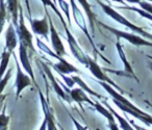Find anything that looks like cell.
<instances>
[{
  "instance_id": "23",
  "label": "cell",
  "mask_w": 152,
  "mask_h": 130,
  "mask_svg": "<svg viewBox=\"0 0 152 130\" xmlns=\"http://www.w3.org/2000/svg\"><path fill=\"white\" fill-rule=\"evenodd\" d=\"M10 122V117L5 115L4 113L0 115V129H7Z\"/></svg>"
},
{
  "instance_id": "29",
  "label": "cell",
  "mask_w": 152,
  "mask_h": 130,
  "mask_svg": "<svg viewBox=\"0 0 152 130\" xmlns=\"http://www.w3.org/2000/svg\"><path fill=\"white\" fill-rule=\"evenodd\" d=\"M5 98V96H2V95H0V100H1V99H4Z\"/></svg>"
},
{
  "instance_id": "10",
  "label": "cell",
  "mask_w": 152,
  "mask_h": 130,
  "mask_svg": "<svg viewBox=\"0 0 152 130\" xmlns=\"http://www.w3.org/2000/svg\"><path fill=\"white\" fill-rule=\"evenodd\" d=\"M59 61L58 64H55L54 69L56 70L58 73L63 74H71V73H79V70L76 67H74L73 65H71L70 63H68L65 58H63V56H59L57 58Z\"/></svg>"
},
{
  "instance_id": "2",
  "label": "cell",
  "mask_w": 152,
  "mask_h": 130,
  "mask_svg": "<svg viewBox=\"0 0 152 130\" xmlns=\"http://www.w3.org/2000/svg\"><path fill=\"white\" fill-rule=\"evenodd\" d=\"M100 25H102L105 29H107L108 31H110L112 34H114L115 36H117L119 39H125V40H127L132 45H135V46H151L152 47L151 42H148V41L144 40L143 38L137 36V34L121 31V30H118V29H116V28L110 27V26L105 25V24H103V23H100Z\"/></svg>"
},
{
  "instance_id": "26",
  "label": "cell",
  "mask_w": 152,
  "mask_h": 130,
  "mask_svg": "<svg viewBox=\"0 0 152 130\" xmlns=\"http://www.w3.org/2000/svg\"><path fill=\"white\" fill-rule=\"evenodd\" d=\"M5 18H7V16H0V34H1V31L3 29V26H4Z\"/></svg>"
},
{
  "instance_id": "22",
  "label": "cell",
  "mask_w": 152,
  "mask_h": 130,
  "mask_svg": "<svg viewBox=\"0 0 152 130\" xmlns=\"http://www.w3.org/2000/svg\"><path fill=\"white\" fill-rule=\"evenodd\" d=\"M41 1H42V3H43V4H44V7H50L51 9H52V11L54 12V13L56 14V15L58 16V17L61 15V12H59L58 9H57L56 5H55L54 3H53L52 1H51V0H41Z\"/></svg>"
},
{
  "instance_id": "25",
  "label": "cell",
  "mask_w": 152,
  "mask_h": 130,
  "mask_svg": "<svg viewBox=\"0 0 152 130\" xmlns=\"http://www.w3.org/2000/svg\"><path fill=\"white\" fill-rule=\"evenodd\" d=\"M59 4H61V7H63V11L66 13V15H67V19H68V22H69V25L71 26V20H70V17H69V13H68L67 9H68V4L64 1V0H58Z\"/></svg>"
},
{
  "instance_id": "21",
  "label": "cell",
  "mask_w": 152,
  "mask_h": 130,
  "mask_svg": "<svg viewBox=\"0 0 152 130\" xmlns=\"http://www.w3.org/2000/svg\"><path fill=\"white\" fill-rule=\"evenodd\" d=\"M12 72H13V69H10L9 71L5 73V76L4 77H2L1 79H0V95L2 94L3 90H4V88L7 86V82H9V80L11 79L12 77Z\"/></svg>"
},
{
  "instance_id": "28",
  "label": "cell",
  "mask_w": 152,
  "mask_h": 130,
  "mask_svg": "<svg viewBox=\"0 0 152 130\" xmlns=\"http://www.w3.org/2000/svg\"><path fill=\"white\" fill-rule=\"evenodd\" d=\"M113 1H115V2H119V3H121V4H124V0H113Z\"/></svg>"
},
{
  "instance_id": "14",
  "label": "cell",
  "mask_w": 152,
  "mask_h": 130,
  "mask_svg": "<svg viewBox=\"0 0 152 130\" xmlns=\"http://www.w3.org/2000/svg\"><path fill=\"white\" fill-rule=\"evenodd\" d=\"M79 2V4L83 7V9H85L86 14H87L88 18H89V22H90V27H91V30H92V34H94L95 31V28H94V24H95V21H96V16L95 14L93 13L92 11V7L91 4L89 3L88 0H77Z\"/></svg>"
},
{
  "instance_id": "30",
  "label": "cell",
  "mask_w": 152,
  "mask_h": 130,
  "mask_svg": "<svg viewBox=\"0 0 152 130\" xmlns=\"http://www.w3.org/2000/svg\"><path fill=\"white\" fill-rule=\"evenodd\" d=\"M150 69H151V70H152V63H151V64H150Z\"/></svg>"
},
{
  "instance_id": "18",
  "label": "cell",
  "mask_w": 152,
  "mask_h": 130,
  "mask_svg": "<svg viewBox=\"0 0 152 130\" xmlns=\"http://www.w3.org/2000/svg\"><path fill=\"white\" fill-rule=\"evenodd\" d=\"M104 104L106 105V107H107V108H108V110H110V112H112L113 115H114L115 117H116V119L118 120L119 124H120V126H121V128H122V129H125V130H132V129H133V128L131 127L130 125H129V123H128V122H127L126 120L124 119V118H122V117H121L120 115H118V113H117L116 111H115L114 109H113L112 107H110V105L107 104V103H106V102H104Z\"/></svg>"
},
{
  "instance_id": "13",
  "label": "cell",
  "mask_w": 152,
  "mask_h": 130,
  "mask_svg": "<svg viewBox=\"0 0 152 130\" xmlns=\"http://www.w3.org/2000/svg\"><path fill=\"white\" fill-rule=\"evenodd\" d=\"M94 107H95L96 109H97L98 111H99L100 113H101L103 117H105L106 119L110 121V126H108V128L112 130H118V126H117L116 122H115V118H114V115H113L112 112H110V110H108V109L104 108L103 106H102L100 103L98 102H95V105H94Z\"/></svg>"
},
{
  "instance_id": "24",
  "label": "cell",
  "mask_w": 152,
  "mask_h": 130,
  "mask_svg": "<svg viewBox=\"0 0 152 130\" xmlns=\"http://www.w3.org/2000/svg\"><path fill=\"white\" fill-rule=\"evenodd\" d=\"M139 4H140V7H141L143 9H145L146 12L152 14V4H150L149 2H147L146 0H143V1H141Z\"/></svg>"
},
{
  "instance_id": "32",
  "label": "cell",
  "mask_w": 152,
  "mask_h": 130,
  "mask_svg": "<svg viewBox=\"0 0 152 130\" xmlns=\"http://www.w3.org/2000/svg\"><path fill=\"white\" fill-rule=\"evenodd\" d=\"M147 1H152V0H147Z\"/></svg>"
},
{
  "instance_id": "31",
  "label": "cell",
  "mask_w": 152,
  "mask_h": 130,
  "mask_svg": "<svg viewBox=\"0 0 152 130\" xmlns=\"http://www.w3.org/2000/svg\"><path fill=\"white\" fill-rule=\"evenodd\" d=\"M148 57H149V58H151V59H152V56H150V55H148Z\"/></svg>"
},
{
  "instance_id": "15",
  "label": "cell",
  "mask_w": 152,
  "mask_h": 130,
  "mask_svg": "<svg viewBox=\"0 0 152 130\" xmlns=\"http://www.w3.org/2000/svg\"><path fill=\"white\" fill-rule=\"evenodd\" d=\"M13 54V52L9 50H4L1 55V63H0V79L2 78V76L4 75V73L7 72V68L9 66L10 63V57Z\"/></svg>"
},
{
  "instance_id": "1",
  "label": "cell",
  "mask_w": 152,
  "mask_h": 130,
  "mask_svg": "<svg viewBox=\"0 0 152 130\" xmlns=\"http://www.w3.org/2000/svg\"><path fill=\"white\" fill-rule=\"evenodd\" d=\"M98 2V4L100 5V7H102V9H103V12L106 14V15H108L110 18H113L114 20H116L117 22H119V23H121L122 25L126 26V27H128L130 30H132L133 32H135V34H142V36H144L145 38L147 39H150V40H152V34H149L148 32H146L145 30H143V28L139 27V26L134 25V24H132L131 22H129L128 20L126 19V18H124L122 15H120V14L118 13V12H116L114 9H112L110 7H108V5L104 4V3L100 2L99 0H96Z\"/></svg>"
},
{
  "instance_id": "20",
  "label": "cell",
  "mask_w": 152,
  "mask_h": 130,
  "mask_svg": "<svg viewBox=\"0 0 152 130\" xmlns=\"http://www.w3.org/2000/svg\"><path fill=\"white\" fill-rule=\"evenodd\" d=\"M123 9H129V11H133L135 12V13L140 14V15L142 16V17L146 18V19L150 20V21H152V14L148 13V12H146L145 9H137V7H123Z\"/></svg>"
},
{
  "instance_id": "6",
  "label": "cell",
  "mask_w": 152,
  "mask_h": 130,
  "mask_svg": "<svg viewBox=\"0 0 152 130\" xmlns=\"http://www.w3.org/2000/svg\"><path fill=\"white\" fill-rule=\"evenodd\" d=\"M88 66H89L90 71L92 72V74H93V75L95 76L97 79H99L100 81L107 82V83H110V85H113V86H115V88H118L120 92H122V90H121V88H119V86L117 85V84L115 83V82L113 81V80L110 79V77H107V76H106L105 74L103 73V71L101 70V68L98 66V64L96 63V61H94L93 58H91V57H88Z\"/></svg>"
},
{
  "instance_id": "11",
  "label": "cell",
  "mask_w": 152,
  "mask_h": 130,
  "mask_svg": "<svg viewBox=\"0 0 152 130\" xmlns=\"http://www.w3.org/2000/svg\"><path fill=\"white\" fill-rule=\"evenodd\" d=\"M69 95H70V97H71L72 100H74L75 102L79 103V104H80L81 102H88L89 104L93 105V106L95 105V102H93L92 100H90V98L86 95V92L81 88H73V90L70 91Z\"/></svg>"
},
{
  "instance_id": "12",
  "label": "cell",
  "mask_w": 152,
  "mask_h": 130,
  "mask_svg": "<svg viewBox=\"0 0 152 130\" xmlns=\"http://www.w3.org/2000/svg\"><path fill=\"white\" fill-rule=\"evenodd\" d=\"M42 67L44 68V70H45V72H46V74L48 75V78L50 79V81H51V83H52V86H53V88H54V91L56 92V94L58 95L59 97H61L63 99H65V100H67V101H69L70 102V100L68 99V97H67V95L65 94V92L63 91V88L59 86V83L56 81V79L54 78V76L52 75V73H51V71L49 70V68L47 67L45 64H43L42 63Z\"/></svg>"
},
{
  "instance_id": "8",
  "label": "cell",
  "mask_w": 152,
  "mask_h": 130,
  "mask_svg": "<svg viewBox=\"0 0 152 130\" xmlns=\"http://www.w3.org/2000/svg\"><path fill=\"white\" fill-rule=\"evenodd\" d=\"M19 55H20V61H21V65L23 67V69L26 71V73L30 76L32 82L36 83V78H34V74L32 71V67L30 65L29 58H28L27 54V48L24 46V44L22 42H19Z\"/></svg>"
},
{
  "instance_id": "3",
  "label": "cell",
  "mask_w": 152,
  "mask_h": 130,
  "mask_svg": "<svg viewBox=\"0 0 152 130\" xmlns=\"http://www.w3.org/2000/svg\"><path fill=\"white\" fill-rule=\"evenodd\" d=\"M20 16H19V25L17 26V31L18 36H19L20 42L24 44L26 48H29L32 52H34V44H32V34L29 32V30L26 28L25 23H24V17H23V12L22 9H19Z\"/></svg>"
},
{
  "instance_id": "27",
  "label": "cell",
  "mask_w": 152,
  "mask_h": 130,
  "mask_svg": "<svg viewBox=\"0 0 152 130\" xmlns=\"http://www.w3.org/2000/svg\"><path fill=\"white\" fill-rule=\"evenodd\" d=\"M124 1H126V2H128V3H131V4H134V3H140L141 1H143V0H124Z\"/></svg>"
},
{
  "instance_id": "7",
  "label": "cell",
  "mask_w": 152,
  "mask_h": 130,
  "mask_svg": "<svg viewBox=\"0 0 152 130\" xmlns=\"http://www.w3.org/2000/svg\"><path fill=\"white\" fill-rule=\"evenodd\" d=\"M30 25H31L32 31L36 34H40L43 36L45 39H48V34H49V23H48V18H43L42 20L38 19H31L29 18Z\"/></svg>"
},
{
  "instance_id": "17",
  "label": "cell",
  "mask_w": 152,
  "mask_h": 130,
  "mask_svg": "<svg viewBox=\"0 0 152 130\" xmlns=\"http://www.w3.org/2000/svg\"><path fill=\"white\" fill-rule=\"evenodd\" d=\"M7 9L13 16V23L17 27L18 26V0H7Z\"/></svg>"
},
{
  "instance_id": "19",
  "label": "cell",
  "mask_w": 152,
  "mask_h": 130,
  "mask_svg": "<svg viewBox=\"0 0 152 130\" xmlns=\"http://www.w3.org/2000/svg\"><path fill=\"white\" fill-rule=\"evenodd\" d=\"M72 79L74 80V82H75V83L78 84V85L80 86V88H83V90L85 91V92H88L89 94L93 95V96L97 97V98H99V99L100 98H103V96H101V95H99V94H97V93H95L93 90H91V88H90L89 86H88L87 84H86L85 82H83V80H81L80 78L78 77V76H73V77H72Z\"/></svg>"
},
{
  "instance_id": "4",
  "label": "cell",
  "mask_w": 152,
  "mask_h": 130,
  "mask_svg": "<svg viewBox=\"0 0 152 130\" xmlns=\"http://www.w3.org/2000/svg\"><path fill=\"white\" fill-rule=\"evenodd\" d=\"M13 56H14V58H15L16 67H17V78H16V88H17V91H16V100H18V98H19L22 91L25 88L30 86L32 84V80H31V78H30V76H27L23 73V71H22V69H21V66L18 63L17 55L14 53V51H13Z\"/></svg>"
},
{
  "instance_id": "5",
  "label": "cell",
  "mask_w": 152,
  "mask_h": 130,
  "mask_svg": "<svg viewBox=\"0 0 152 130\" xmlns=\"http://www.w3.org/2000/svg\"><path fill=\"white\" fill-rule=\"evenodd\" d=\"M45 11H46V14H47V17L49 19V30H50V34H51V43H52V47L54 49L55 53L59 56H63V55H66L67 52L65 50V47L63 45V42L61 41L59 39V36L57 34L56 29H55L54 25H53V22L51 20L50 16H49V13L47 11V9L45 7Z\"/></svg>"
},
{
  "instance_id": "9",
  "label": "cell",
  "mask_w": 152,
  "mask_h": 130,
  "mask_svg": "<svg viewBox=\"0 0 152 130\" xmlns=\"http://www.w3.org/2000/svg\"><path fill=\"white\" fill-rule=\"evenodd\" d=\"M17 44H18L17 34H16L15 28H14V24L13 25L11 24L7 27V34H5V49L13 52L14 49L17 46Z\"/></svg>"
},
{
  "instance_id": "16",
  "label": "cell",
  "mask_w": 152,
  "mask_h": 130,
  "mask_svg": "<svg viewBox=\"0 0 152 130\" xmlns=\"http://www.w3.org/2000/svg\"><path fill=\"white\" fill-rule=\"evenodd\" d=\"M116 47H117V50H118V52H119V56H120V58H121V61H122V63H123V65H124V67H125V70H126V72H129V73L131 74V75L133 76V77L137 79V77L134 76V72H133V70H132V68H131V66H130V64L128 63V61L126 59V56H125V54H124V52H123V49H122V46H121V44L120 43H117L116 44Z\"/></svg>"
}]
</instances>
